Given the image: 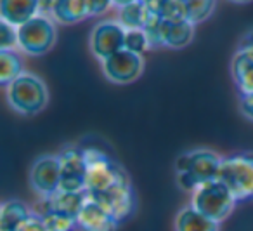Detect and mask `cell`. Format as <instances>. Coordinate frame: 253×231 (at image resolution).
Instances as JSON below:
<instances>
[{"label":"cell","mask_w":253,"mask_h":231,"mask_svg":"<svg viewBox=\"0 0 253 231\" xmlns=\"http://www.w3.org/2000/svg\"><path fill=\"white\" fill-rule=\"evenodd\" d=\"M19 231H47L45 221H43V217L39 212L33 210L28 219L23 223V226L19 228Z\"/></svg>","instance_id":"26"},{"label":"cell","mask_w":253,"mask_h":231,"mask_svg":"<svg viewBox=\"0 0 253 231\" xmlns=\"http://www.w3.org/2000/svg\"><path fill=\"white\" fill-rule=\"evenodd\" d=\"M61 162V189L85 191L87 184V158L82 146L68 144L57 153Z\"/></svg>","instance_id":"7"},{"label":"cell","mask_w":253,"mask_h":231,"mask_svg":"<svg viewBox=\"0 0 253 231\" xmlns=\"http://www.w3.org/2000/svg\"><path fill=\"white\" fill-rule=\"evenodd\" d=\"M50 18L61 25H75L84 21L88 18L87 0H56Z\"/></svg>","instance_id":"18"},{"label":"cell","mask_w":253,"mask_h":231,"mask_svg":"<svg viewBox=\"0 0 253 231\" xmlns=\"http://www.w3.org/2000/svg\"><path fill=\"white\" fill-rule=\"evenodd\" d=\"M144 70V59L139 54H134L130 51L122 49L106 61H102V71L106 78L113 84L125 85L132 84L142 75Z\"/></svg>","instance_id":"10"},{"label":"cell","mask_w":253,"mask_h":231,"mask_svg":"<svg viewBox=\"0 0 253 231\" xmlns=\"http://www.w3.org/2000/svg\"><path fill=\"white\" fill-rule=\"evenodd\" d=\"M78 231H116L120 221L108 209L88 198L77 217Z\"/></svg>","instance_id":"12"},{"label":"cell","mask_w":253,"mask_h":231,"mask_svg":"<svg viewBox=\"0 0 253 231\" xmlns=\"http://www.w3.org/2000/svg\"><path fill=\"white\" fill-rule=\"evenodd\" d=\"M194 26L189 19H180V21H167L162 23V39L163 46L169 49H182L189 46L194 39Z\"/></svg>","instance_id":"15"},{"label":"cell","mask_w":253,"mask_h":231,"mask_svg":"<svg viewBox=\"0 0 253 231\" xmlns=\"http://www.w3.org/2000/svg\"><path fill=\"white\" fill-rule=\"evenodd\" d=\"M88 200L87 191H56L54 195L45 196V198H39L35 205V212H59L66 214V216L78 217L84 203Z\"/></svg>","instance_id":"11"},{"label":"cell","mask_w":253,"mask_h":231,"mask_svg":"<svg viewBox=\"0 0 253 231\" xmlns=\"http://www.w3.org/2000/svg\"><path fill=\"white\" fill-rule=\"evenodd\" d=\"M238 49H246V51H253V30L246 32L243 35V39L239 40V46Z\"/></svg>","instance_id":"29"},{"label":"cell","mask_w":253,"mask_h":231,"mask_svg":"<svg viewBox=\"0 0 253 231\" xmlns=\"http://www.w3.org/2000/svg\"><path fill=\"white\" fill-rule=\"evenodd\" d=\"M217 179L231 189L236 202L253 200V151L222 158Z\"/></svg>","instance_id":"4"},{"label":"cell","mask_w":253,"mask_h":231,"mask_svg":"<svg viewBox=\"0 0 253 231\" xmlns=\"http://www.w3.org/2000/svg\"><path fill=\"white\" fill-rule=\"evenodd\" d=\"M56 0H40V14L52 16V7Z\"/></svg>","instance_id":"30"},{"label":"cell","mask_w":253,"mask_h":231,"mask_svg":"<svg viewBox=\"0 0 253 231\" xmlns=\"http://www.w3.org/2000/svg\"><path fill=\"white\" fill-rule=\"evenodd\" d=\"M40 216L45 221L47 231H77L78 223L77 217L66 216L59 212H42Z\"/></svg>","instance_id":"22"},{"label":"cell","mask_w":253,"mask_h":231,"mask_svg":"<svg viewBox=\"0 0 253 231\" xmlns=\"http://www.w3.org/2000/svg\"><path fill=\"white\" fill-rule=\"evenodd\" d=\"M231 71L239 94H253V51H236L231 61Z\"/></svg>","instance_id":"14"},{"label":"cell","mask_w":253,"mask_h":231,"mask_svg":"<svg viewBox=\"0 0 253 231\" xmlns=\"http://www.w3.org/2000/svg\"><path fill=\"white\" fill-rule=\"evenodd\" d=\"M33 209H30L23 200L9 198L2 203L0 209V231H19Z\"/></svg>","instance_id":"17"},{"label":"cell","mask_w":253,"mask_h":231,"mask_svg":"<svg viewBox=\"0 0 253 231\" xmlns=\"http://www.w3.org/2000/svg\"><path fill=\"white\" fill-rule=\"evenodd\" d=\"M25 73V63L19 53L12 51H0V84L7 87L9 84Z\"/></svg>","instance_id":"19"},{"label":"cell","mask_w":253,"mask_h":231,"mask_svg":"<svg viewBox=\"0 0 253 231\" xmlns=\"http://www.w3.org/2000/svg\"><path fill=\"white\" fill-rule=\"evenodd\" d=\"M30 188L39 198L54 195L61 189V162L57 155H42L30 167Z\"/></svg>","instance_id":"8"},{"label":"cell","mask_w":253,"mask_h":231,"mask_svg":"<svg viewBox=\"0 0 253 231\" xmlns=\"http://www.w3.org/2000/svg\"><path fill=\"white\" fill-rule=\"evenodd\" d=\"M236 203L231 189L218 179L205 182L191 193V205L217 223H222L232 212Z\"/></svg>","instance_id":"5"},{"label":"cell","mask_w":253,"mask_h":231,"mask_svg":"<svg viewBox=\"0 0 253 231\" xmlns=\"http://www.w3.org/2000/svg\"><path fill=\"white\" fill-rule=\"evenodd\" d=\"M57 40L56 23L50 16L39 14L18 28V47L28 56H43Z\"/></svg>","instance_id":"6"},{"label":"cell","mask_w":253,"mask_h":231,"mask_svg":"<svg viewBox=\"0 0 253 231\" xmlns=\"http://www.w3.org/2000/svg\"><path fill=\"white\" fill-rule=\"evenodd\" d=\"M173 228L175 231H220V223L207 217L189 203L177 212Z\"/></svg>","instance_id":"16"},{"label":"cell","mask_w":253,"mask_h":231,"mask_svg":"<svg viewBox=\"0 0 253 231\" xmlns=\"http://www.w3.org/2000/svg\"><path fill=\"white\" fill-rule=\"evenodd\" d=\"M239 110L250 122H253V94H239Z\"/></svg>","instance_id":"28"},{"label":"cell","mask_w":253,"mask_h":231,"mask_svg":"<svg viewBox=\"0 0 253 231\" xmlns=\"http://www.w3.org/2000/svg\"><path fill=\"white\" fill-rule=\"evenodd\" d=\"M234 4H248V2H253V0H231Z\"/></svg>","instance_id":"32"},{"label":"cell","mask_w":253,"mask_h":231,"mask_svg":"<svg viewBox=\"0 0 253 231\" xmlns=\"http://www.w3.org/2000/svg\"><path fill=\"white\" fill-rule=\"evenodd\" d=\"M125 33L126 30L118 21H101L94 26L90 33V53L95 59L106 61L116 54L118 51L125 49Z\"/></svg>","instance_id":"9"},{"label":"cell","mask_w":253,"mask_h":231,"mask_svg":"<svg viewBox=\"0 0 253 231\" xmlns=\"http://www.w3.org/2000/svg\"><path fill=\"white\" fill-rule=\"evenodd\" d=\"M18 47V28L0 21V51H12Z\"/></svg>","instance_id":"25"},{"label":"cell","mask_w":253,"mask_h":231,"mask_svg":"<svg viewBox=\"0 0 253 231\" xmlns=\"http://www.w3.org/2000/svg\"><path fill=\"white\" fill-rule=\"evenodd\" d=\"M151 12L146 7L144 0L118 9V23L125 30H142Z\"/></svg>","instance_id":"20"},{"label":"cell","mask_w":253,"mask_h":231,"mask_svg":"<svg viewBox=\"0 0 253 231\" xmlns=\"http://www.w3.org/2000/svg\"><path fill=\"white\" fill-rule=\"evenodd\" d=\"M7 103L16 113L25 116H33L40 113L49 103L47 85L39 75L25 71L7 87Z\"/></svg>","instance_id":"3"},{"label":"cell","mask_w":253,"mask_h":231,"mask_svg":"<svg viewBox=\"0 0 253 231\" xmlns=\"http://www.w3.org/2000/svg\"><path fill=\"white\" fill-rule=\"evenodd\" d=\"M40 14V0H0V18L19 28Z\"/></svg>","instance_id":"13"},{"label":"cell","mask_w":253,"mask_h":231,"mask_svg":"<svg viewBox=\"0 0 253 231\" xmlns=\"http://www.w3.org/2000/svg\"><path fill=\"white\" fill-rule=\"evenodd\" d=\"M111 5H113V0H87L88 18L104 14Z\"/></svg>","instance_id":"27"},{"label":"cell","mask_w":253,"mask_h":231,"mask_svg":"<svg viewBox=\"0 0 253 231\" xmlns=\"http://www.w3.org/2000/svg\"><path fill=\"white\" fill-rule=\"evenodd\" d=\"M162 23L163 19L156 14H149L148 21H146L142 32L146 33L149 40V49H162L163 46V39H162Z\"/></svg>","instance_id":"23"},{"label":"cell","mask_w":253,"mask_h":231,"mask_svg":"<svg viewBox=\"0 0 253 231\" xmlns=\"http://www.w3.org/2000/svg\"><path fill=\"white\" fill-rule=\"evenodd\" d=\"M186 5L189 21L193 25H198V23H203L205 19L210 18L211 12L215 11L217 0H186Z\"/></svg>","instance_id":"21"},{"label":"cell","mask_w":253,"mask_h":231,"mask_svg":"<svg viewBox=\"0 0 253 231\" xmlns=\"http://www.w3.org/2000/svg\"><path fill=\"white\" fill-rule=\"evenodd\" d=\"M134 2H139V0H113V5H116L118 9L125 7V5H130Z\"/></svg>","instance_id":"31"},{"label":"cell","mask_w":253,"mask_h":231,"mask_svg":"<svg viewBox=\"0 0 253 231\" xmlns=\"http://www.w3.org/2000/svg\"><path fill=\"white\" fill-rule=\"evenodd\" d=\"M87 158L88 198L101 203L120 223L126 221L137 209V195L125 167L95 146L84 148Z\"/></svg>","instance_id":"1"},{"label":"cell","mask_w":253,"mask_h":231,"mask_svg":"<svg viewBox=\"0 0 253 231\" xmlns=\"http://www.w3.org/2000/svg\"><path fill=\"white\" fill-rule=\"evenodd\" d=\"M125 49L134 54H142L149 49V40L142 30H126L125 33Z\"/></svg>","instance_id":"24"},{"label":"cell","mask_w":253,"mask_h":231,"mask_svg":"<svg viewBox=\"0 0 253 231\" xmlns=\"http://www.w3.org/2000/svg\"><path fill=\"white\" fill-rule=\"evenodd\" d=\"M222 157L207 148L180 153L175 160V179L182 191L193 193L196 188L218 175Z\"/></svg>","instance_id":"2"}]
</instances>
